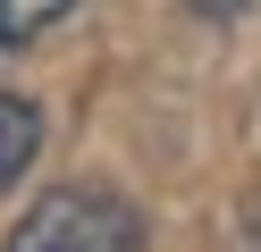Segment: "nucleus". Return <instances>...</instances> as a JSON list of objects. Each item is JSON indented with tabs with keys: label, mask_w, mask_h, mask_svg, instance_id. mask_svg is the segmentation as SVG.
I'll return each instance as SVG.
<instances>
[{
	"label": "nucleus",
	"mask_w": 261,
	"mask_h": 252,
	"mask_svg": "<svg viewBox=\"0 0 261 252\" xmlns=\"http://www.w3.org/2000/svg\"><path fill=\"white\" fill-rule=\"evenodd\" d=\"M9 252H143V210L110 185H51L17 218Z\"/></svg>",
	"instance_id": "1"
},
{
	"label": "nucleus",
	"mask_w": 261,
	"mask_h": 252,
	"mask_svg": "<svg viewBox=\"0 0 261 252\" xmlns=\"http://www.w3.org/2000/svg\"><path fill=\"white\" fill-rule=\"evenodd\" d=\"M34 151H42V109L25 93H0V193L34 168Z\"/></svg>",
	"instance_id": "2"
},
{
	"label": "nucleus",
	"mask_w": 261,
	"mask_h": 252,
	"mask_svg": "<svg viewBox=\"0 0 261 252\" xmlns=\"http://www.w3.org/2000/svg\"><path fill=\"white\" fill-rule=\"evenodd\" d=\"M76 0H0V50H25V42H42V34L68 17Z\"/></svg>",
	"instance_id": "3"
},
{
	"label": "nucleus",
	"mask_w": 261,
	"mask_h": 252,
	"mask_svg": "<svg viewBox=\"0 0 261 252\" xmlns=\"http://www.w3.org/2000/svg\"><path fill=\"white\" fill-rule=\"evenodd\" d=\"M194 17H211V25H227V17H244V0H186Z\"/></svg>",
	"instance_id": "4"
}]
</instances>
